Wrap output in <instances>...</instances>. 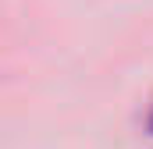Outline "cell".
I'll list each match as a JSON object with an SVG mask.
<instances>
[{"mask_svg":"<svg viewBox=\"0 0 153 149\" xmlns=\"http://www.w3.org/2000/svg\"><path fill=\"white\" fill-rule=\"evenodd\" d=\"M146 131L153 135V110H150V117H146Z\"/></svg>","mask_w":153,"mask_h":149,"instance_id":"obj_1","label":"cell"}]
</instances>
